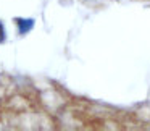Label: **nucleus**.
<instances>
[{
    "label": "nucleus",
    "mask_w": 150,
    "mask_h": 131,
    "mask_svg": "<svg viewBox=\"0 0 150 131\" xmlns=\"http://www.w3.org/2000/svg\"><path fill=\"white\" fill-rule=\"evenodd\" d=\"M4 41H5V28L0 23V42H4Z\"/></svg>",
    "instance_id": "nucleus-2"
},
{
    "label": "nucleus",
    "mask_w": 150,
    "mask_h": 131,
    "mask_svg": "<svg viewBox=\"0 0 150 131\" xmlns=\"http://www.w3.org/2000/svg\"><path fill=\"white\" fill-rule=\"evenodd\" d=\"M18 28H20V34H26L33 29L34 26V20H23V18H18L16 20Z\"/></svg>",
    "instance_id": "nucleus-1"
}]
</instances>
